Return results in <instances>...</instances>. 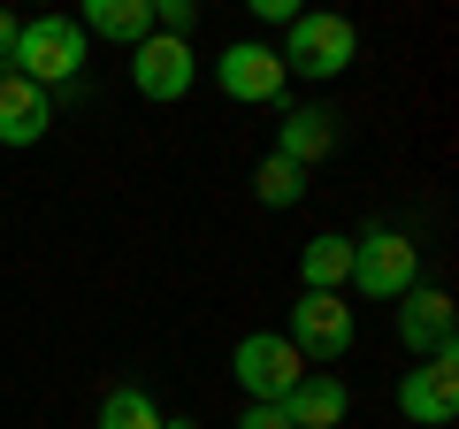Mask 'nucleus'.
<instances>
[{"label":"nucleus","instance_id":"nucleus-1","mask_svg":"<svg viewBox=\"0 0 459 429\" xmlns=\"http://www.w3.org/2000/svg\"><path fill=\"white\" fill-rule=\"evenodd\" d=\"M276 62H283V77L329 84V77H344V69L360 62V31H352V16H337V8H299L291 39L276 47Z\"/></svg>","mask_w":459,"mask_h":429},{"label":"nucleus","instance_id":"nucleus-2","mask_svg":"<svg viewBox=\"0 0 459 429\" xmlns=\"http://www.w3.org/2000/svg\"><path fill=\"white\" fill-rule=\"evenodd\" d=\"M84 54H92V39L77 31V16H31V23L16 31L8 69H16V77H31L39 92H69V84L84 77Z\"/></svg>","mask_w":459,"mask_h":429},{"label":"nucleus","instance_id":"nucleus-3","mask_svg":"<svg viewBox=\"0 0 459 429\" xmlns=\"http://www.w3.org/2000/svg\"><path fill=\"white\" fill-rule=\"evenodd\" d=\"M352 292L376 299V307H398V299L421 284V246H413L406 231H391V223H376V231L352 238Z\"/></svg>","mask_w":459,"mask_h":429},{"label":"nucleus","instance_id":"nucleus-4","mask_svg":"<svg viewBox=\"0 0 459 429\" xmlns=\"http://www.w3.org/2000/svg\"><path fill=\"white\" fill-rule=\"evenodd\" d=\"M230 376L246 383L253 407H283L291 383L307 376V361H299V346L283 330H253V337H238V353H230Z\"/></svg>","mask_w":459,"mask_h":429},{"label":"nucleus","instance_id":"nucleus-5","mask_svg":"<svg viewBox=\"0 0 459 429\" xmlns=\"http://www.w3.org/2000/svg\"><path fill=\"white\" fill-rule=\"evenodd\" d=\"M283 84L291 77H283L276 47H261V39H230V47L214 54V92L238 100V108H276Z\"/></svg>","mask_w":459,"mask_h":429},{"label":"nucleus","instance_id":"nucleus-6","mask_svg":"<svg viewBox=\"0 0 459 429\" xmlns=\"http://www.w3.org/2000/svg\"><path fill=\"white\" fill-rule=\"evenodd\" d=\"M299 346V361H344L352 353V299L344 292H299V307H291V330H283Z\"/></svg>","mask_w":459,"mask_h":429},{"label":"nucleus","instance_id":"nucleus-7","mask_svg":"<svg viewBox=\"0 0 459 429\" xmlns=\"http://www.w3.org/2000/svg\"><path fill=\"white\" fill-rule=\"evenodd\" d=\"M398 414L413 429H452L459 422V353H437V361L406 368L398 376Z\"/></svg>","mask_w":459,"mask_h":429},{"label":"nucleus","instance_id":"nucleus-8","mask_svg":"<svg viewBox=\"0 0 459 429\" xmlns=\"http://www.w3.org/2000/svg\"><path fill=\"white\" fill-rule=\"evenodd\" d=\"M459 337V307L452 292H437V284H413L406 299H398V346L413 353V361H437V353H452Z\"/></svg>","mask_w":459,"mask_h":429},{"label":"nucleus","instance_id":"nucleus-9","mask_svg":"<svg viewBox=\"0 0 459 429\" xmlns=\"http://www.w3.org/2000/svg\"><path fill=\"white\" fill-rule=\"evenodd\" d=\"M131 84L169 108V100H184V92L199 84V54L184 47V39H161V31H153V39H138V47H131Z\"/></svg>","mask_w":459,"mask_h":429},{"label":"nucleus","instance_id":"nucleus-10","mask_svg":"<svg viewBox=\"0 0 459 429\" xmlns=\"http://www.w3.org/2000/svg\"><path fill=\"white\" fill-rule=\"evenodd\" d=\"M47 131H54V92H39V84L16 77V69H0V146L23 153Z\"/></svg>","mask_w":459,"mask_h":429},{"label":"nucleus","instance_id":"nucleus-11","mask_svg":"<svg viewBox=\"0 0 459 429\" xmlns=\"http://www.w3.org/2000/svg\"><path fill=\"white\" fill-rule=\"evenodd\" d=\"M276 153H283L291 169L329 162V153H337V108H322V100L291 108V116H283V131H276Z\"/></svg>","mask_w":459,"mask_h":429},{"label":"nucleus","instance_id":"nucleus-12","mask_svg":"<svg viewBox=\"0 0 459 429\" xmlns=\"http://www.w3.org/2000/svg\"><path fill=\"white\" fill-rule=\"evenodd\" d=\"M344 414H352V391H344L329 368H307V376L291 383V398H283V422L291 429H337Z\"/></svg>","mask_w":459,"mask_h":429},{"label":"nucleus","instance_id":"nucleus-13","mask_svg":"<svg viewBox=\"0 0 459 429\" xmlns=\"http://www.w3.org/2000/svg\"><path fill=\"white\" fill-rule=\"evenodd\" d=\"M77 31L108 39V47H138V39H153V0H84Z\"/></svg>","mask_w":459,"mask_h":429},{"label":"nucleus","instance_id":"nucleus-14","mask_svg":"<svg viewBox=\"0 0 459 429\" xmlns=\"http://www.w3.org/2000/svg\"><path fill=\"white\" fill-rule=\"evenodd\" d=\"M344 276H352V238L344 231L307 238V253H299V292H344Z\"/></svg>","mask_w":459,"mask_h":429},{"label":"nucleus","instance_id":"nucleus-15","mask_svg":"<svg viewBox=\"0 0 459 429\" xmlns=\"http://www.w3.org/2000/svg\"><path fill=\"white\" fill-rule=\"evenodd\" d=\"M92 429H161V407H153V391H138V383H115V391L100 398Z\"/></svg>","mask_w":459,"mask_h":429},{"label":"nucleus","instance_id":"nucleus-16","mask_svg":"<svg viewBox=\"0 0 459 429\" xmlns=\"http://www.w3.org/2000/svg\"><path fill=\"white\" fill-rule=\"evenodd\" d=\"M253 199H261V207H299V199H307V169H291L283 153H268V162L253 169Z\"/></svg>","mask_w":459,"mask_h":429},{"label":"nucleus","instance_id":"nucleus-17","mask_svg":"<svg viewBox=\"0 0 459 429\" xmlns=\"http://www.w3.org/2000/svg\"><path fill=\"white\" fill-rule=\"evenodd\" d=\"M153 31L192 47V31H199V0H153Z\"/></svg>","mask_w":459,"mask_h":429},{"label":"nucleus","instance_id":"nucleus-18","mask_svg":"<svg viewBox=\"0 0 459 429\" xmlns=\"http://www.w3.org/2000/svg\"><path fill=\"white\" fill-rule=\"evenodd\" d=\"M230 429H291V422H283V407H246Z\"/></svg>","mask_w":459,"mask_h":429},{"label":"nucleus","instance_id":"nucleus-19","mask_svg":"<svg viewBox=\"0 0 459 429\" xmlns=\"http://www.w3.org/2000/svg\"><path fill=\"white\" fill-rule=\"evenodd\" d=\"M253 16H261V23H291L299 8H291V0H253Z\"/></svg>","mask_w":459,"mask_h":429},{"label":"nucleus","instance_id":"nucleus-20","mask_svg":"<svg viewBox=\"0 0 459 429\" xmlns=\"http://www.w3.org/2000/svg\"><path fill=\"white\" fill-rule=\"evenodd\" d=\"M16 31H23V16H0V69H8V54H16Z\"/></svg>","mask_w":459,"mask_h":429},{"label":"nucleus","instance_id":"nucleus-21","mask_svg":"<svg viewBox=\"0 0 459 429\" xmlns=\"http://www.w3.org/2000/svg\"><path fill=\"white\" fill-rule=\"evenodd\" d=\"M161 429H199V422H192V414H161Z\"/></svg>","mask_w":459,"mask_h":429}]
</instances>
